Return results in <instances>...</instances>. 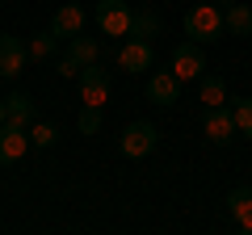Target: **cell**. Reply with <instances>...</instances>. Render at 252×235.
I'll list each match as a JSON object with an SVG mask.
<instances>
[{
	"instance_id": "cell-11",
	"label": "cell",
	"mask_w": 252,
	"mask_h": 235,
	"mask_svg": "<svg viewBox=\"0 0 252 235\" xmlns=\"http://www.w3.org/2000/svg\"><path fill=\"white\" fill-rule=\"evenodd\" d=\"M51 34L55 38H67V42H72L76 34H84V9H80V4H59L55 17H51Z\"/></svg>"
},
{
	"instance_id": "cell-22",
	"label": "cell",
	"mask_w": 252,
	"mask_h": 235,
	"mask_svg": "<svg viewBox=\"0 0 252 235\" xmlns=\"http://www.w3.org/2000/svg\"><path fill=\"white\" fill-rule=\"evenodd\" d=\"M55 72H59V76H76V72H80V67H76V63H72V59H67V55H63L59 63H55Z\"/></svg>"
},
{
	"instance_id": "cell-5",
	"label": "cell",
	"mask_w": 252,
	"mask_h": 235,
	"mask_svg": "<svg viewBox=\"0 0 252 235\" xmlns=\"http://www.w3.org/2000/svg\"><path fill=\"white\" fill-rule=\"evenodd\" d=\"M206 72V55H202V42H181L177 51H172V76L177 80H198V76Z\"/></svg>"
},
{
	"instance_id": "cell-18",
	"label": "cell",
	"mask_w": 252,
	"mask_h": 235,
	"mask_svg": "<svg viewBox=\"0 0 252 235\" xmlns=\"http://www.w3.org/2000/svg\"><path fill=\"white\" fill-rule=\"evenodd\" d=\"M26 46H30V59H38V63H42V59H55V46H59V38L46 29V34H34Z\"/></svg>"
},
{
	"instance_id": "cell-19",
	"label": "cell",
	"mask_w": 252,
	"mask_h": 235,
	"mask_svg": "<svg viewBox=\"0 0 252 235\" xmlns=\"http://www.w3.org/2000/svg\"><path fill=\"white\" fill-rule=\"evenodd\" d=\"M30 143L34 147H55L59 143V126H55V122H34V126H30Z\"/></svg>"
},
{
	"instance_id": "cell-21",
	"label": "cell",
	"mask_w": 252,
	"mask_h": 235,
	"mask_svg": "<svg viewBox=\"0 0 252 235\" xmlns=\"http://www.w3.org/2000/svg\"><path fill=\"white\" fill-rule=\"evenodd\" d=\"M76 130H80V135H97V130H101V109L97 105H84V114L76 118Z\"/></svg>"
},
{
	"instance_id": "cell-13",
	"label": "cell",
	"mask_w": 252,
	"mask_h": 235,
	"mask_svg": "<svg viewBox=\"0 0 252 235\" xmlns=\"http://www.w3.org/2000/svg\"><path fill=\"white\" fill-rule=\"evenodd\" d=\"M223 21H227V34H235V38H252V9L248 4H227L223 9Z\"/></svg>"
},
{
	"instance_id": "cell-3",
	"label": "cell",
	"mask_w": 252,
	"mask_h": 235,
	"mask_svg": "<svg viewBox=\"0 0 252 235\" xmlns=\"http://www.w3.org/2000/svg\"><path fill=\"white\" fill-rule=\"evenodd\" d=\"M130 21H135V9H130L126 0H97V26H101V34L126 38V34H130Z\"/></svg>"
},
{
	"instance_id": "cell-17",
	"label": "cell",
	"mask_w": 252,
	"mask_h": 235,
	"mask_svg": "<svg viewBox=\"0 0 252 235\" xmlns=\"http://www.w3.org/2000/svg\"><path fill=\"white\" fill-rule=\"evenodd\" d=\"M198 97H202V105H227V84H223V76H206V72H202V76H198Z\"/></svg>"
},
{
	"instance_id": "cell-15",
	"label": "cell",
	"mask_w": 252,
	"mask_h": 235,
	"mask_svg": "<svg viewBox=\"0 0 252 235\" xmlns=\"http://www.w3.org/2000/svg\"><path fill=\"white\" fill-rule=\"evenodd\" d=\"M97 55H101L97 38H84V34H76V38H72V46H67V59H72L76 67H89V63H97Z\"/></svg>"
},
{
	"instance_id": "cell-14",
	"label": "cell",
	"mask_w": 252,
	"mask_h": 235,
	"mask_svg": "<svg viewBox=\"0 0 252 235\" xmlns=\"http://www.w3.org/2000/svg\"><path fill=\"white\" fill-rule=\"evenodd\" d=\"M4 105H9V122H17V126L30 130V126L38 122V114H34V97H30V92H13Z\"/></svg>"
},
{
	"instance_id": "cell-4",
	"label": "cell",
	"mask_w": 252,
	"mask_h": 235,
	"mask_svg": "<svg viewBox=\"0 0 252 235\" xmlns=\"http://www.w3.org/2000/svg\"><path fill=\"white\" fill-rule=\"evenodd\" d=\"M202 126H206V139L219 143V147H227L235 135H240V126H235V109H227V105H206Z\"/></svg>"
},
{
	"instance_id": "cell-1",
	"label": "cell",
	"mask_w": 252,
	"mask_h": 235,
	"mask_svg": "<svg viewBox=\"0 0 252 235\" xmlns=\"http://www.w3.org/2000/svg\"><path fill=\"white\" fill-rule=\"evenodd\" d=\"M223 34H227V21H223V9L219 4H193L185 13V38L206 46V42H219Z\"/></svg>"
},
{
	"instance_id": "cell-2",
	"label": "cell",
	"mask_w": 252,
	"mask_h": 235,
	"mask_svg": "<svg viewBox=\"0 0 252 235\" xmlns=\"http://www.w3.org/2000/svg\"><path fill=\"white\" fill-rule=\"evenodd\" d=\"M156 143H160V130H156V122H130V126L118 135V151L130 155V160H143V155H152Z\"/></svg>"
},
{
	"instance_id": "cell-7",
	"label": "cell",
	"mask_w": 252,
	"mask_h": 235,
	"mask_svg": "<svg viewBox=\"0 0 252 235\" xmlns=\"http://www.w3.org/2000/svg\"><path fill=\"white\" fill-rule=\"evenodd\" d=\"M30 151V130L17 122H0V164H17Z\"/></svg>"
},
{
	"instance_id": "cell-12",
	"label": "cell",
	"mask_w": 252,
	"mask_h": 235,
	"mask_svg": "<svg viewBox=\"0 0 252 235\" xmlns=\"http://www.w3.org/2000/svg\"><path fill=\"white\" fill-rule=\"evenodd\" d=\"M227 210H231L235 227L252 235V185H235V189L227 193Z\"/></svg>"
},
{
	"instance_id": "cell-16",
	"label": "cell",
	"mask_w": 252,
	"mask_h": 235,
	"mask_svg": "<svg viewBox=\"0 0 252 235\" xmlns=\"http://www.w3.org/2000/svg\"><path fill=\"white\" fill-rule=\"evenodd\" d=\"M156 34H160V13H152V9H139V13H135V21H130V34H126V38L152 42Z\"/></svg>"
},
{
	"instance_id": "cell-20",
	"label": "cell",
	"mask_w": 252,
	"mask_h": 235,
	"mask_svg": "<svg viewBox=\"0 0 252 235\" xmlns=\"http://www.w3.org/2000/svg\"><path fill=\"white\" fill-rule=\"evenodd\" d=\"M231 109H235V126L244 130V139H252V97H235Z\"/></svg>"
},
{
	"instance_id": "cell-8",
	"label": "cell",
	"mask_w": 252,
	"mask_h": 235,
	"mask_svg": "<svg viewBox=\"0 0 252 235\" xmlns=\"http://www.w3.org/2000/svg\"><path fill=\"white\" fill-rule=\"evenodd\" d=\"M177 97H181V80L172 72H152V76H147V101H152V105L172 109Z\"/></svg>"
},
{
	"instance_id": "cell-6",
	"label": "cell",
	"mask_w": 252,
	"mask_h": 235,
	"mask_svg": "<svg viewBox=\"0 0 252 235\" xmlns=\"http://www.w3.org/2000/svg\"><path fill=\"white\" fill-rule=\"evenodd\" d=\"M152 63H156V51H152V42L126 38V42L118 46V67H122V72L139 76V72H152Z\"/></svg>"
},
{
	"instance_id": "cell-23",
	"label": "cell",
	"mask_w": 252,
	"mask_h": 235,
	"mask_svg": "<svg viewBox=\"0 0 252 235\" xmlns=\"http://www.w3.org/2000/svg\"><path fill=\"white\" fill-rule=\"evenodd\" d=\"M0 122H9V105L4 101H0Z\"/></svg>"
},
{
	"instance_id": "cell-9",
	"label": "cell",
	"mask_w": 252,
	"mask_h": 235,
	"mask_svg": "<svg viewBox=\"0 0 252 235\" xmlns=\"http://www.w3.org/2000/svg\"><path fill=\"white\" fill-rule=\"evenodd\" d=\"M80 97H84V105H97V109L109 101V76L97 63L80 67Z\"/></svg>"
},
{
	"instance_id": "cell-10",
	"label": "cell",
	"mask_w": 252,
	"mask_h": 235,
	"mask_svg": "<svg viewBox=\"0 0 252 235\" xmlns=\"http://www.w3.org/2000/svg\"><path fill=\"white\" fill-rule=\"evenodd\" d=\"M26 59H30V46L21 38H13V34L0 38V76H21L26 72Z\"/></svg>"
}]
</instances>
